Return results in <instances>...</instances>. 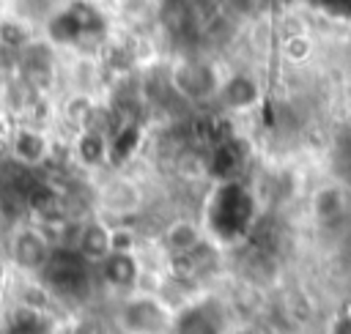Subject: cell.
<instances>
[{
    "mask_svg": "<svg viewBox=\"0 0 351 334\" xmlns=\"http://www.w3.org/2000/svg\"><path fill=\"white\" fill-rule=\"evenodd\" d=\"M255 192L247 189L239 178H222L214 183L211 194L206 197L203 208V235L214 246H230L239 244L250 227L255 224Z\"/></svg>",
    "mask_w": 351,
    "mask_h": 334,
    "instance_id": "1",
    "label": "cell"
},
{
    "mask_svg": "<svg viewBox=\"0 0 351 334\" xmlns=\"http://www.w3.org/2000/svg\"><path fill=\"white\" fill-rule=\"evenodd\" d=\"M206 241L200 222L195 219H173L165 233H162V244L173 257H189L197 252V246Z\"/></svg>",
    "mask_w": 351,
    "mask_h": 334,
    "instance_id": "12",
    "label": "cell"
},
{
    "mask_svg": "<svg viewBox=\"0 0 351 334\" xmlns=\"http://www.w3.org/2000/svg\"><path fill=\"white\" fill-rule=\"evenodd\" d=\"M310 219L321 230H335L351 216V189L343 181H324L310 192Z\"/></svg>",
    "mask_w": 351,
    "mask_h": 334,
    "instance_id": "6",
    "label": "cell"
},
{
    "mask_svg": "<svg viewBox=\"0 0 351 334\" xmlns=\"http://www.w3.org/2000/svg\"><path fill=\"white\" fill-rule=\"evenodd\" d=\"M170 334H225V315L217 304L195 301L176 309Z\"/></svg>",
    "mask_w": 351,
    "mask_h": 334,
    "instance_id": "11",
    "label": "cell"
},
{
    "mask_svg": "<svg viewBox=\"0 0 351 334\" xmlns=\"http://www.w3.org/2000/svg\"><path fill=\"white\" fill-rule=\"evenodd\" d=\"M225 68L208 55H181L170 63L167 82L170 90L186 104H208L217 101Z\"/></svg>",
    "mask_w": 351,
    "mask_h": 334,
    "instance_id": "2",
    "label": "cell"
},
{
    "mask_svg": "<svg viewBox=\"0 0 351 334\" xmlns=\"http://www.w3.org/2000/svg\"><path fill=\"white\" fill-rule=\"evenodd\" d=\"M8 334H47V331H44L41 320H33V318H22V320H16V323L11 326V331H8Z\"/></svg>",
    "mask_w": 351,
    "mask_h": 334,
    "instance_id": "19",
    "label": "cell"
},
{
    "mask_svg": "<svg viewBox=\"0 0 351 334\" xmlns=\"http://www.w3.org/2000/svg\"><path fill=\"white\" fill-rule=\"evenodd\" d=\"M55 252L52 238L38 224H19L8 235V260L16 271L27 277H41Z\"/></svg>",
    "mask_w": 351,
    "mask_h": 334,
    "instance_id": "4",
    "label": "cell"
},
{
    "mask_svg": "<svg viewBox=\"0 0 351 334\" xmlns=\"http://www.w3.org/2000/svg\"><path fill=\"white\" fill-rule=\"evenodd\" d=\"M176 320V307L145 290H134L129 296H121V304L115 309V326L121 334H170Z\"/></svg>",
    "mask_w": 351,
    "mask_h": 334,
    "instance_id": "3",
    "label": "cell"
},
{
    "mask_svg": "<svg viewBox=\"0 0 351 334\" xmlns=\"http://www.w3.org/2000/svg\"><path fill=\"white\" fill-rule=\"evenodd\" d=\"M90 118H93V99L88 93H80V96L66 99V104H63V120H69L77 131L90 129Z\"/></svg>",
    "mask_w": 351,
    "mask_h": 334,
    "instance_id": "16",
    "label": "cell"
},
{
    "mask_svg": "<svg viewBox=\"0 0 351 334\" xmlns=\"http://www.w3.org/2000/svg\"><path fill=\"white\" fill-rule=\"evenodd\" d=\"M104 27L99 11L93 5H85V3H71L66 5L49 25L52 30V38L60 41V44H69V47H80L85 44L90 36H99Z\"/></svg>",
    "mask_w": 351,
    "mask_h": 334,
    "instance_id": "7",
    "label": "cell"
},
{
    "mask_svg": "<svg viewBox=\"0 0 351 334\" xmlns=\"http://www.w3.org/2000/svg\"><path fill=\"white\" fill-rule=\"evenodd\" d=\"M266 5H269V0H233L236 14H241V16H258L266 11Z\"/></svg>",
    "mask_w": 351,
    "mask_h": 334,
    "instance_id": "18",
    "label": "cell"
},
{
    "mask_svg": "<svg viewBox=\"0 0 351 334\" xmlns=\"http://www.w3.org/2000/svg\"><path fill=\"white\" fill-rule=\"evenodd\" d=\"M137 203H140V194H137V186H134L132 181H112V183H107V189L101 192V208H104L107 214L123 216V214L134 211Z\"/></svg>",
    "mask_w": 351,
    "mask_h": 334,
    "instance_id": "14",
    "label": "cell"
},
{
    "mask_svg": "<svg viewBox=\"0 0 351 334\" xmlns=\"http://www.w3.org/2000/svg\"><path fill=\"white\" fill-rule=\"evenodd\" d=\"M69 249H74L88 266H99L112 252V224L104 216H90L80 222Z\"/></svg>",
    "mask_w": 351,
    "mask_h": 334,
    "instance_id": "9",
    "label": "cell"
},
{
    "mask_svg": "<svg viewBox=\"0 0 351 334\" xmlns=\"http://www.w3.org/2000/svg\"><path fill=\"white\" fill-rule=\"evenodd\" d=\"M99 279L118 296H129L137 290L140 277H143V266L137 252H110L99 266H93Z\"/></svg>",
    "mask_w": 351,
    "mask_h": 334,
    "instance_id": "10",
    "label": "cell"
},
{
    "mask_svg": "<svg viewBox=\"0 0 351 334\" xmlns=\"http://www.w3.org/2000/svg\"><path fill=\"white\" fill-rule=\"evenodd\" d=\"M263 96H266V88L255 71L233 68V71H225L214 104H219L230 115H247L263 104Z\"/></svg>",
    "mask_w": 351,
    "mask_h": 334,
    "instance_id": "5",
    "label": "cell"
},
{
    "mask_svg": "<svg viewBox=\"0 0 351 334\" xmlns=\"http://www.w3.org/2000/svg\"><path fill=\"white\" fill-rule=\"evenodd\" d=\"M8 153L22 167H44L52 156V140L41 126L33 123H16L8 134Z\"/></svg>",
    "mask_w": 351,
    "mask_h": 334,
    "instance_id": "8",
    "label": "cell"
},
{
    "mask_svg": "<svg viewBox=\"0 0 351 334\" xmlns=\"http://www.w3.org/2000/svg\"><path fill=\"white\" fill-rule=\"evenodd\" d=\"M77 156L85 167H99L107 156H110V142L104 134H99L96 129H85L80 131V142H77Z\"/></svg>",
    "mask_w": 351,
    "mask_h": 334,
    "instance_id": "15",
    "label": "cell"
},
{
    "mask_svg": "<svg viewBox=\"0 0 351 334\" xmlns=\"http://www.w3.org/2000/svg\"><path fill=\"white\" fill-rule=\"evenodd\" d=\"M315 47H318V44H315V36H313L310 30H293V33H282L277 52H280V57H282L285 63H291V66H304V63L313 60Z\"/></svg>",
    "mask_w": 351,
    "mask_h": 334,
    "instance_id": "13",
    "label": "cell"
},
{
    "mask_svg": "<svg viewBox=\"0 0 351 334\" xmlns=\"http://www.w3.org/2000/svg\"><path fill=\"white\" fill-rule=\"evenodd\" d=\"M324 334H351V304L340 307L324 326Z\"/></svg>",
    "mask_w": 351,
    "mask_h": 334,
    "instance_id": "17",
    "label": "cell"
}]
</instances>
